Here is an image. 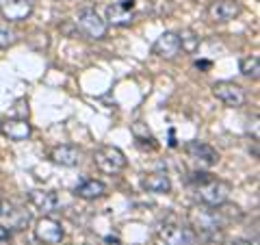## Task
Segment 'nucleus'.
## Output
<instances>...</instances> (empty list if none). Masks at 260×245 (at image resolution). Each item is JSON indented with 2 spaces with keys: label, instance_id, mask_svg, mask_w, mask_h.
<instances>
[{
  "label": "nucleus",
  "instance_id": "412c9836",
  "mask_svg": "<svg viewBox=\"0 0 260 245\" xmlns=\"http://www.w3.org/2000/svg\"><path fill=\"white\" fill-rule=\"evenodd\" d=\"M241 74L247 78H258L260 74V59L256 54H249L245 59H241Z\"/></svg>",
  "mask_w": 260,
  "mask_h": 245
},
{
  "label": "nucleus",
  "instance_id": "4468645a",
  "mask_svg": "<svg viewBox=\"0 0 260 245\" xmlns=\"http://www.w3.org/2000/svg\"><path fill=\"white\" fill-rule=\"evenodd\" d=\"M0 130H3L5 137L13 139V141H26L32 135V126L26 119L22 117H11V119H3L0 121Z\"/></svg>",
  "mask_w": 260,
  "mask_h": 245
},
{
  "label": "nucleus",
  "instance_id": "1a4fd4ad",
  "mask_svg": "<svg viewBox=\"0 0 260 245\" xmlns=\"http://www.w3.org/2000/svg\"><path fill=\"white\" fill-rule=\"evenodd\" d=\"M113 26H130L135 22V5L133 0H119L107 7V20Z\"/></svg>",
  "mask_w": 260,
  "mask_h": 245
},
{
  "label": "nucleus",
  "instance_id": "4be33fe9",
  "mask_svg": "<svg viewBox=\"0 0 260 245\" xmlns=\"http://www.w3.org/2000/svg\"><path fill=\"white\" fill-rule=\"evenodd\" d=\"M18 42V33L9 26H0V48H9Z\"/></svg>",
  "mask_w": 260,
  "mask_h": 245
},
{
  "label": "nucleus",
  "instance_id": "ddd939ff",
  "mask_svg": "<svg viewBox=\"0 0 260 245\" xmlns=\"http://www.w3.org/2000/svg\"><path fill=\"white\" fill-rule=\"evenodd\" d=\"M152 52L160 56V59H176L178 52H180V42H178V33L165 30L162 35L154 42Z\"/></svg>",
  "mask_w": 260,
  "mask_h": 245
},
{
  "label": "nucleus",
  "instance_id": "0eeeda50",
  "mask_svg": "<svg viewBox=\"0 0 260 245\" xmlns=\"http://www.w3.org/2000/svg\"><path fill=\"white\" fill-rule=\"evenodd\" d=\"M63 226L52 217H42L35 224V236L39 243L44 245H56L63 241Z\"/></svg>",
  "mask_w": 260,
  "mask_h": 245
},
{
  "label": "nucleus",
  "instance_id": "393cba45",
  "mask_svg": "<svg viewBox=\"0 0 260 245\" xmlns=\"http://www.w3.org/2000/svg\"><path fill=\"white\" fill-rule=\"evenodd\" d=\"M195 65H198V68H202V70H208V68H210V63H208V61H198Z\"/></svg>",
  "mask_w": 260,
  "mask_h": 245
},
{
  "label": "nucleus",
  "instance_id": "6e6552de",
  "mask_svg": "<svg viewBox=\"0 0 260 245\" xmlns=\"http://www.w3.org/2000/svg\"><path fill=\"white\" fill-rule=\"evenodd\" d=\"M154 241L156 245H193V232L182 226H162Z\"/></svg>",
  "mask_w": 260,
  "mask_h": 245
},
{
  "label": "nucleus",
  "instance_id": "f3484780",
  "mask_svg": "<svg viewBox=\"0 0 260 245\" xmlns=\"http://www.w3.org/2000/svg\"><path fill=\"white\" fill-rule=\"evenodd\" d=\"M28 202L32 204L35 208L44 210V213H50V210L59 208V198H56V193L52 191H30L28 193Z\"/></svg>",
  "mask_w": 260,
  "mask_h": 245
},
{
  "label": "nucleus",
  "instance_id": "2eb2a0df",
  "mask_svg": "<svg viewBox=\"0 0 260 245\" xmlns=\"http://www.w3.org/2000/svg\"><path fill=\"white\" fill-rule=\"evenodd\" d=\"M3 219H5V228L7 230H26L28 224H30V213L26 208H20V206H15V208H9L7 213H3Z\"/></svg>",
  "mask_w": 260,
  "mask_h": 245
},
{
  "label": "nucleus",
  "instance_id": "f8f14e48",
  "mask_svg": "<svg viewBox=\"0 0 260 245\" xmlns=\"http://www.w3.org/2000/svg\"><path fill=\"white\" fill-rule=\"evenodd\" d=\"M80 159H83V150L78 145H72V143H65V145H56V148L50 152V161L54 165H61V167H76Z\"/></svg>",
  "mask_w": 260,
  "mask_h": 245
},
{
  "label": "nucleus",
  "instance_id": "a878e982",
  "mask_svg": "<svg viewBox=\"0 0 260 245\" xmlns=\"http://www.w3.org/2000/svg\"><path fill=\"white\" fill-rule=\"evenodd\" d=\"M3 213H5V204H3V200H0V217H3Z\"/></svg>",
  "mask_w": 260,
  "mask_h": 245
},
{
  "label": "nucleus",
  "instance_id": "423d86ee",
  "mask_svg": "<svg viewBox=\"0 0 260 245\" xmlns=\"http://www.w3.org/2000/svg\"><path fill=\"white\" fill-rule=\"evenodd\" d=\"M241 13V5L237 0H210L206 7V15L210 22H230Z\"/></svg>",
  "mask_w": 260,
  "mask_h": 245
},
{
  "label": "nucleus",
  "instance_id": "9d476101",
  "mask_svg": "<svg viewBox=\"0 0 260 245\" xmlns=\"http://www.w3.org/2000/svg\"><path fill=\"white\" fill-rule=\"evenodd\" d=\"M30 0H0V15L9 22H24L26 18H30Z\"/></svg>",
  "mask_w": 260,
  "mask_h": 245
},
{
  "label": "nucleus",
  "instance_id": "f257e3e1",
  "mask_svg": "<svg viewBox=\"0 0 260 245\" xmlns=\"http://www.w3.org/2000/svg\"><path fill=\"white\" fill-rule=\"evenodd\" d=\"M189 224L193 230H198L202 234H215L225 226V217L221 210H217L213 206H204V204H195L189 208Z\"/></svg>",
  "mask_w": 260,
  "mask_h": 245
},
{
  "label": "nucleus",
  "instance_id": "5701e85b",
  "mask_svg": "<svg viewBox=\"0 0 260 245\" xmlns=\"http://www.w3.org/2000/svg\"><path fill=\"white\" fill-rule=\"evenodd\" d=\"M221 245H251V243L245 241V239H232V241H225V243H221Z\"/></svg>",
  "mask_w": 260,
  "mask_h": 245
},
{
  "label": "nucleus",
  "instance_id": "aec40b11",
  "mask_svg": "<svg viewBox=\"0 0 260 245\" xmlns=\"http://www.w3.org/2000/svg\"><path fill=\"white\" fill-rule=\"evenodd\" d=\"M178 42H180V50L184 52H195L200 46V37L195 35L191 28H184L182 33H178Z\"/></svg>",
  "mask_w": 260,
  "mask_h": 245
},
{
  "label": "nucleus",
  "instance_id": "a211bd4d",
  "mask_svg": "<svg viewBox=\"0 0 260 245\" xmlns=\"http://www.w3.org/2000/svg\"><path fill=\"white\" fill-rule=\"evenodd\" d=\"M74 193L78 195V198H83V200H98V198H102V195L107 193V187H104L102 180L87 178V180H83V182L76 187Z\"/></svg>",
  "mask_w": 260,
  "mask_h": 245
},
{
  "label": "nucleus",
  "instance_id": "6ab92c4d",
  "mask_svg": "<svg viewBox=\"0 0 260 245\" xmlns=\"http://www.w3.org/2000/svg\"><path fill=\"white\" fill-rule=\"evenodd\" d=\"M130 133H133L137 145H141V148H156V139H154V135L150 133L148 124L135 121V124L130 126Z\"/></svg>",
  "mask_w": 260,
  "mask_h": 245
},
{
  "label": "nucleus",
  "instance_id": "f03ea898",
  "mask_svg": "<svg viewBox=\"0 0 260 245\" xmlns=\"http://www.w3.org/2000/svg\"><path fill=\"white\" fill-rule=\"evenodd\" d=\"M195 193H198V200L200 204L204 206H213V208H219L230 200V193H232V187L219 180V178H213V176H206L204 180H200L195 185Z\"/></svg>",
  "mask_w": 260,
  "mask_h": 245
},
{
  "label": "nucleus",
  "instance_id": "20e7f679",
  "mask_svg": "<svg viewBox=\"0 0 260 245\" xmlns=\"http://www.w3.org/2000/svg\"><path fill=\"white\" fill-rule=\"evenodd\" d=\"M76 26L87 39H104L109 33V24L104 22L95 9H83L76 15Z\"/></svg>",
  "mask_w": 260,
  "mask_h": 245
},
{
  "label": "nucleus",
  "instance_id": "dca6fc26",
  "mask_svg": "<svg viewBox=\"0 0 260 245\" xmlns=\"http://www.w3.org/2000/svg\"><path fill=\"white\" fill-rule=\"evenodd\" d=\"M143 189L148 193H167L172 189V180H169L167 171H152L143 178Z\"/></svg>",
  "mask_w": 260,
  "mask_h": 245
},
{
  "label": "nucleus",
  "instance_id": "7ed1b4c3",
  "mask_svg": "<svg viewBox=\"0 0 260 245\" xmlns=\"http://www.w3.org/2000/svg\"><path fill=\"white\" fill-rule=\"evenodd\" d=\"M93 163H95L98 169L104 171V174L115 176L126 167L128 161H126V154L119 148H115V145H102V148H98L93 152Z\"/></svg>",
  "mask_w": 260,
  "mask_h": 245
},
{
  "label": "nucleus",
  "instance_id": "b1692460",
  "mask_svg": "<svg viewBox=\"0 0 260 245\" xmlns=\"http://www.w3.org/2000/svg\"><path fill=\"white\" fill-rule=\"evenodd\" d=\"M9 230H7V228L3 226V224H0V241H7V239H9Z\"/></svg>",
  "mask_w": 260,
  "mask_h": 245
},
{
  "label": "nucleus",
  "instance_id": "39448f33",
  "mask_svg": "<svg viewBox=\"0 0 260 245\" xmlns=\"http://www.w3.org/2000/svg\"><path fill=\"white\" fill-rule=\"evenodd\" d=\"M213 94L219 102H223L225 107H230V109H239L247 100L243 87H239L237 83H230V80H219V83H215Z\"/></svg>",
  "mask_w": 260,
  "mask_h": 245
},
{
  "label": "nucleus",
  "instance_id": "9b49d317",
  "mask_svg": "<svg viewBox=\"0 0 260 245\" xmlns=\"http://www.w3.org/2000/svg\"><path fill=\"white\" fill-rule=\"evenodd\" d=\"M186 152H189V157L198 163L200 167H213L219 161V152L204 141H191L186 145Z\"/></svg>",
  "mask_w": 260,
  "mask_h": 245
}]
</instances>
